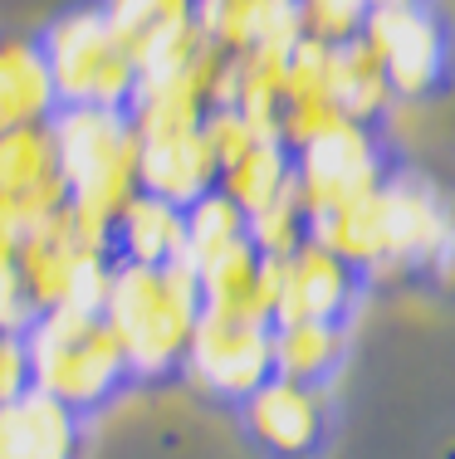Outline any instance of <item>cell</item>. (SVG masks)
<instances>
[{
	"mask_svg": "<svg viewBox=\"0 0 455 459\" xmlns=\"http://www.w3.org/2000/svg\"><path fill=\"white\" fill-rule=\"evenodd\" d=\"M197 25L231 59L235 54H294L303 39L299 0H197Z\"/></svg>",
	"mask_w": 455,
	"mask_h": 459,
	"instance_id": "7c38bea8",
	"label": "cell"
},
{
	"mask_svg": "<svg viewBox=\"0 0 455 459\" xmlns=\"http://www.w3.org/2000/svg\"><path fill=\"white\" fill-rule=\"evenodd\" d=\"M181 377L206 396L245 401L255 386H265L275 377V323L201 313L191 347L181 357Z\"/></svg>",
	"mask_w": 455,
	"mask_h": 459,
	"instance_id": "52a82bcc",
	"label": "cell"
},
{
	"mask_svg": "<svg viewBox=\"0 0 455 459\" xmlns=\"http://www.w3.org/2000/svg\"><path fill=\"white\" fill-rule=\"evenodd\" d=\"M69 221L113 249V221L137 186V127L127 108H59L49 117Z\"/></svg>",
	"mask_w": 455,
	"mask_h": 459,
	"instance_id": "7a4b0ae2",
	"label": "cell"
},
{
	"mask_svg": "<svg viewBox=\"0 0 455 459\" xmlns=\"http://www.w3.org/2000/svg\"><path fill=\"white\" fill-rule=\"evenodd\" d=\"M30 391V357L20 333H0V406Z\"/></svg>",
	"mask_w": 455,
	"mask_h": 459,
	"instance_id": "cb8c5ba5",
	"label": "cell"
},
{
	"mask_svg": "<svg viewBox=\"0 0 455 459\" xmlns=\"http://www.w3.org/2000/svg\"><path fill=\"white\" fill-rule=\"evenodd\" d=\"M201 283V308L221 318H245V323H275V259H265L245 239L231 255L211 259L197 269Z\"/></svg>",
	"mask_w": 455,
	"mask_h": 459,
	"instance_id": "5bb4252c",
	"label": "cell"
},
{
	"mask_svg": "<svg viewBox=\"0 0 455 459\" xmlns=\"http://www.w3.org/2000/svg\"><path fill=\"white\" fill-rule=\"evenodd\" d=\"M387 181V161L367 123H333L294 147V191L309 211V225L319 215L353 205L357 195L377 191Z\"/></svg>",
	"mask_w": 455,
	"mask_h": 459,
	"instance_id": "8992f818",
	"label": "cell"
},
{
	"mask_svg": "<svg viewBox=\"0 0 455 459\" xmlns=\"http://www.w3.org/2000/svg\"><path fill=\"white\" fill-rule=\"evenodd\" d=\"M245 221H250V245L265 259H289L303 239H309V211H303L294 186H289L284 195H275L265 211L245 215Z\"/></svg>",
	"mask_w": 455,
	"mask_h": 459,
	"instance_id": "7402d4cb",
	"label": "cell"
},
{
	"mask_svg": "<svg viewBox=\"0 0 455 459\" xmlns=\"http://www.w3.org/2000/svg\"><path fill=\"white\" fill-rule=\"evenodd\" d=\"M245 239H250L245 211L225 191H206L201 201L187 205V255H181V264L197 274V269H206L221 255H231L235 245H245Z\"/></svg>",
	"mask_w": 455,
	"mask_h": 459,
	"instance_id": "44dd1931",
	"label": "cell"
},
{
	"mask_svg": "<svg viewBox=\"0 0 455 459\" xmlns=\"http://www.w3.org/2000/svg\"><path fill=\"white\" fill-rule=\"evenodd\" d=\"M69 205L49 127L0 133V235L20 239Z\"/></svg>",
	"mask_w": 455,
	"mask_h": 459,
	"instance_id": "9c48e42d",
	"label": "cell"
},
{
	"mask_svg": "<svg viewBox=\"0 0 455 459\" xmlns=\"http://www.w3.org/2000/svg\"><path fill=\"white\" fill-rule=\"evenodd\" d=\"M294 186V152L279 137H259L255 147H245L235 161H225L221 177H215V191H225L245 215L265 211L275 195H284Z\"/></svg>",
	"mask_w": 455,
	"mask_h": 459,
	"instance_id": "d6986e66",
	"label": "cell"
},
{
	"mask_svg": "<svg viewBox=\"0 0 455 459\" xmlns=\"http://www.w3.org/2000/svg\"><path fill=\"white\" fill-rule=\"evenodd\" d=\"M367 10H372V0H299L303 39H319V45L357 39V35H363Z\"/></svg>",
	"mask_w": 455,
	"mask_h": 459,
	"instance_id": "603a6c76",
	"label": "cell"
},
{
	"mask_svg": "<svg viewBox=\"0 0 455 459\" xmlns=\"http://www.w3.org/2000/svg\"><path fill=\"white\" fill-rule=\"evenodd\" d=\"M20 337H25V357H30V386L54 396L59 406H69L74 415L103 411L133 381L123 347H118L113 327L99 308L35 313Z\"/></svg>",
	"mask_w": 455,
	"mask_h": 459,
	"instance_id": "3957f363",
	"label": "cell"
},
{
	"mask_svg": "<svg viewBox=\"0 0 455 459\" xmlns=\"http://www.w3.org/2000/svg\"><path fill=\"white\" fill-rule=\"evenodd\" d=\"M54 113H59V93L39 39H0V133L49 127Z\"/></svg>",
	"mask_w": 455,
	"mask_h": 459,
	"instance_id": "9a60e30c",
	"label": "cell"
},
{
	"mask_svg": "<svg viewBox=\"0 0 455 459\" xmlns=\"http://www.w3.org/2000/svg\"><path fill=\"white\" fill-rule=\"evenodd\" d=\"M83 415L45 391H20L0 406V459H79Z\"/></svg>",
	"mask_w": 455,
	"mask_h": 459,
	"instance_id": "4fadbf2b",
	"label": "cell"
},
{
	"mask_svg": "<svg viewBox=\"0 0 455 459\" xmlns=\"http://www.w3.org/2000/svg\"><path fill=\"white\" fill-rule=\"evenodd\" d=\"M99 10L137 59V69L197 25V0H103Z\"/></svg>",
	"mask_w": 455,
	"mask_h": 459,
	"instance_id": "ac0fdd59",
	"label": "cell"
},
{
	"mask_svg": "<svg viewBox=\"0 0 455 459\" xmlns=\"http://www.w3.org/2000/svg\"><path fill=\"white\" fill-rule=\"evenodd\" d=\"M103 318L127 357L133 381H162L181 371L191 333L201 323V283L187 264H123L113 259Z\"/></svg>",
	"mask_w": 455,
	"mask_h": 459,
	"instance_id": "6da1fadb",
	"label": "cell"
},
{
	"mask_svg": "<svg viewBox=\"0 0 455 459\" xmlns=\"http://www.w3.org/2000/svg\"><path fill=\"white\" fill-rule=\"evenodd\" d=\"M15 274L35 313L103 308L108 274H113V249L89 239L69 221V211H59L15 245Z\"/></svg>",
	"mask_w": 455,
	"mask_h": 459,
	"instance_id": "5b68a950",
	"label": "cell"
},
{
	"mask_svg": "<svg viewBox=\"0 0 455 459\" xmlns=\"http://www.w3.org/2000/svg\"><path fill=\"white\" fill-rule=\"evenodd\" d=\"M372 5H397V0H372Z\"/></svg>",
	"mask_w": 455,
	"mask_h": 459,
	"instance_id": "d4e9b609",
	"label": "cell"
},
{
	"mask_svg": "<svg viewBox=\"0 0 455 459\" xmlns=\"http://www.w3.org/2000/svg\"><path fill=\"white\" fill-rule=\"evenodd\" d=\"M363 39L377 54L397 103H416L441 83L446 74V35L441 20L421 0H397V5H372L363 20Z\"/></svg>",
	"mask_w": 455,
	"mask_h": 459,
	"instance_id": "ba28073f",
	"label": "cell"
},
{
	"mask_svg": "<svg viewBox=\"0 0 455 459\" xmlns=\"http://www.w3.org/2000/svg\"><path fill=\"white\" fill-rule=\"evenodd\" d=\"M348 352L343 323H275V377L323 386Z\"/></svg>",
	"mask_w": 455,
	"mask_h": 459,
	"instance_id": "ffe728a7",
	"label": "cell"
},
{
	"mask_svg": "<svg viewBox=\"0 0 455 459\" xmlns=\"http://www.w3.org/2000/svg\"><path fill=\"white\" fill-rule=\"evenodd\" d=\"M241 406H245V430L255 435V445L279 459H299L323 440V386L269 377Z\"/></svg>",
	"mask_w": 455,
	"mask_h": 459,
	"instance_id": "8fae6325",
	"label": "cell"
},
{
	"mask_svg": "<svg viewBox=\"0 0 455 459\" xmlns=\"http://www.w3.org/2000/svg\"><path fill=\"white\" fill-rule=\"evenodd\" d=\"M187 255V211L162 195L137 191L113 221V259L123 264H181Z\"/></svg>",
	"mask_w": 455,
	"mask_h": 459,
	"instance_id": "2e32d148",
	"label": "cell"
},
{
	"mask_svg": "<svg viewBox=\"0 0 455 459\" xmlns=\"http://www.w3.org/2000/svg\"><path fill=\"white\" fill-rule=\"evenodd\" d=\"M59 108H127L137 93V59L113 35L99 5L64 10L39 39Z\"/></svg>",
	"mask_w": 455,
	"mask_h": 459,
	"instance_id": "277c9868",
	"label": "cell"
},
{
	"mask_svg": "<svg viewBox=\"0 0 455 459\" xmlns=\"http://www.w3.org/2000/svg\"><path fill=\"white\" fill-rule=\"evenodd\" d=\"M357 289L363 274L309 235L289 259H275V323H343Z\"/></svg>",
	"mask_w": 455,
	"mask_h": 459,
	"instance_id": "30bf717a",
	"label": "cell"
},
{
	"mask_svg": "<svg viewBox=\"0 0 455 459\" xmlns=\"http://www.w3.org/2000/svg\"><path fill=\"white\" fill-rule=\"evenodd\" d=\"M328 93L338 103V113L348 123H377V117L392 113V83H387L377 54L367 49V39H343L328 45Z\"/></svg>",
	"mask_w": 455,
	"mask_h": 459,
	"instance_id": "e0dca14e",
	"label": "cell"
}]
</instances>
